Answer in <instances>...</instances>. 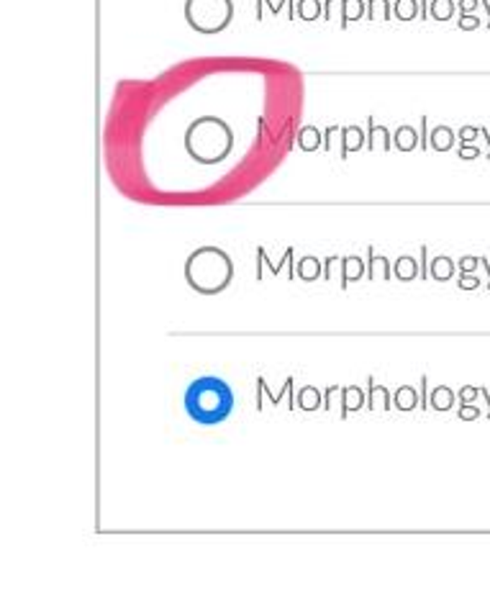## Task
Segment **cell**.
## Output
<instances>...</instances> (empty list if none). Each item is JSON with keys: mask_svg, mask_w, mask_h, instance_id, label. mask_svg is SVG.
<instances>
[{"mask_svg": "<svg viewBox=\"0 0 490 598\" xmlns=\"http://www.w3.org/2000/svg\"><path fill=\"white\" fill-rule=\"evenodd\" d=\"M477 285H480V280H477L472 273H470V275H460V288L462 290H475Z\"/></svg>", "mask_w": 490, "mask_h": 598, "instance_id": "9a60e30c", "label": "cell"}, {"mask_svg": "<svg viewBox=\"0 0 490 598\" xmlns=\"http://www.w3.org/2000/svg\"><path fill=\"white\" fill-rule=\"evenodd\" d=\"M300 108L290 64L216 56L178 64L149 83L118 85L108 116V162L149 180L188 160L228 177H259L288 152Z\"/></svg>", "mask_w": 490, "mask_h": 598, "instance_id": "6da1fadb", "label": "cell"}, {"mask_svg": "<svg viewBox=\"0 0 490 598\" xmlns=\"http://www.w3.org/2000/svg\"><path fill=\"white\" fill-rule=\"evenodd\" d=\"M455 398L457 395L452 393L447 385H441L431 393V406L436 408V411H449V408L455 406Z\"/></svg>", "mask_w": 490, "mask_h": 598, "instance_id": "7c38bea8", "label": "cell"}, {"mask_svg": "<svg viewBox=\"0 0 490 598\" xmlns=\"http://www.w3.org/2000/svg\"><path fill=\"white\" fill-rule=\"evenodd\" d=\"M421 277H429V246H421Z\"/></svg>", "mask_w": 490, "mask_h": 598, "instance_id": "ac0fdd59", "label": "cell"}, {"mask_svg": "<svg viewBox=\"0 0 490 598\" xmlns=\"http://www.w3.org/2000/svg\"><path fill=\"white\" fill-rule=\"evenodd\" d=\"M365 406L362 390L357 385L341 388V419H347L349 411H360Z\"/></svg>", "mask_w": 490, "mask_h": 598, "instance_id": "8992f818", "label": "cell"}, {"mask_svg": "<svg viewBox=\"0 0 490 598\" xmlns=\"http://www.w3.org/2000/svg\"><path fill=\"white\" fill-rule=\"evenodd\" d=\"M234 6L231 0H188L185 18L200 34H219L231 23Z\"/></svg>", "mask_w": 490, "mask_h": 598, "instance_id": "277c9868", "label": "cell"}, {"mask_svg": "<svg viewBox=\"0 0 490 598\" xmlns=\"http://www.w3.org/2000/svg\"><path fill=\"white\" fill-rule=\"evenodd\" d=\"M295 275H298L300 280H316V277H321V260L319 257H303V260L298 262V270H295Z\"/></svg>", "mask_w": 490, "mask_h": 598, "instance_id": "ba28073f", "label": "cell"}, {"mask_svg": "<svg viewBox=\"0 0 490 598\" xmlns=\"http://www.w3.org/2000/svg\"><path fill=\"white\" fill-rule=\"evenodd\" d=\"M480 393V388H470V385H465L460 390V403L462 406H467V401H475V395Z\"/></svg>", "mask_w": 490, "mask_h": 598, "instance_id": "2e32d148", "label": "cell"}, {"mask_svg": "<svg viewBox=\"0 0 490 598\" xmlns=\"http://www.w3.org/2000/svg\"><path fill=\"white\" fill-rule=\"evenodd\" d=\"M480 265H483V268L488 270V290H490V262L485 260V257H480Z\"/></svg>", "mask_w": 490, "mask_h": 598, "instance_id": "d6986e66", "label": "cell"}, {"mask_svg": "<svg viewBox=\"0 0 490 598\" xmlns=\"http://www.w3.org/2000/svg\"><path fill=\"white\" fill-rule=\"evenodd\" d=\"M477 416H480V414H477V408H475V406H470V408H467V406H462V408H460V419H462V421H475Z\"/></svg>", "mask_w": 490, "mask_h": 598, "instance_id": "e0dca14e", "label": "cell"}, {"mask_svg": "<svg viewBox=\"0 0 490 598\" xmlns=\"http://www.w3.org/2000/svg\"><path fill=\"white\" fill-rule=\"evenodd\" d=\"M234 390L219 375H200L183 393V408L188 419L203 426L223 424L234 414Z\"/></svg>", "mask_w": 490, "mask_h": 598, "instance_id": "7a4b0ae2", "label": "cell"}, {"mask_svg": "<svg viewBox=\"0 0 490 598\" xmlns=\"http://www.w3.org/2000/svg\"><path fill=\"white\" fill-rule=\"evenodd\" d=\"M393 268H391V262H388V257H380V254H372V249H367V277H391Z\"/></svg>", "mask_w": 490, "mask_h": 598, "instance_id": "52a82bcc", "label": "cell"}, {"mask_svg": "<svg viewBox=\"0 0 490 598\" xmlns=\"http://www.w3.org/2000/svg\"><path fill=\"white\" fill-rule=\"evenodd\" d=\"M480 265V257H462L460 260V268H462V275H470L475 273V268Z\"/></svg>", "mask_w": 490, "mask_h": 598, "instance_id": "5bb4252c", "label": "cell"}, {"mask_svg": "<svg viewBox=\"0 0 490 598\" xmlns=\"http://www.w3.org/2000/svg\"><path fill=\"white\" fill-rule=\"evenodd\" d=\"M231 275H234L231 260L219 246H203L198 252H192V257L188 260V268H185L188 282L203 296H214V293L228 288Z\"/></svg>", "mask_w": 490, "mask_h": 598, "instance_id": "3957f363", "label": "cell"}, {"mask_svg": "<svg viewBox=\"0 0 490 598\" xmlns=\"http://www.w3.org/2000/svg\"><path fill=\"white\" fill-rule=\"evenodd\" d=\"M393 398H396V408H398V411H403V414H405V411H411V408H416V403H419V395H416V390H413L411 385L398 388Z\"/></svg>", "mask_w": 490, "mask_h": 598, "instance_id": "8fae6325", "label": "cell"}, {"mask_svg": "<svg viewBox=\"0 0 490 598\" xmlns=\"http://www.w3.org/2000/svg\"><path fill=\"white\" fill-rule=\"evenodd\" d=\"M341 265V288H347V282H357L365 275L362 257H339Z\"/></svg>", "mask_w": 490, "mask_h": 598, "instance_id": "5b68a950", "label": "cell"}, {"mask_svg": "<svg viewBox=\"0 0 490 598\" xmlns=\"http://www.w3.org/2000/svg\"><path fill=\"white\" fill-rule=\"evenodd\" d=\"M298 398H300L298 406H300V408H306V411H313V408H319V406H321L319 390H316V388H303Z\"/></svg>", "mask_w": 490, "mask_h": 598, "instance_id": "4fadbf2b", "label": "cell"}, {"mask_svg": "<svg viewBox=\"0 0 490 598\" xmlns=\"http://www.w3.org/2000/svg\"><path fill=\"white\" fill-rule=\"evenodd\" d=\"M393 275L403 282L413 280V277L419 275V270H416V260H413V257H405V254L403 257H398V260H396V268H393Z\"/></svg>", "mask_w": 490, "mask_h": 598, "instance_id": "30bf717a", "label": "cell"}, {"mask_svg": "<svg viewBox=\"0 0 490 598\" xmlns=\"http://www.w3.org/2000/svg\"><path fill=\"white\" fill-rule=\"evenodd\" d=\"M452 275H455V262H452V257H444V254H441V257H434V262H431L434 280L444 282V280H449Z\"/></svg>", "mask_w": 490, "mask_h": 598, "instance_id": "9c48e42d", "label": "cell"}]
</instances>
